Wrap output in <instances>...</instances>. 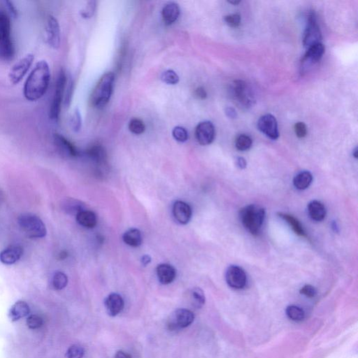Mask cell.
Returning <instances> with one entry per match:
<instances>
[{
	"label": "cell",
	"mask_w": 358,
	"mask_h": 358,
	"mask_svg": "<svg viewBox=\"0 0 358 358\" xmlns=\"http://www.w3.org/2000/svg\"><path fill=\"white\" fill-rule=\"evenodd\" d=\"M43 323H44V320L42 318L38 315H31L29 316L27 320V326L33 330L39 328L42 326Z\"/></svg>",
	"instance_id": "obj_39"
},
{
	"label": "cell",
	"mask_w": 358,
	"mask_h": 358,
	"mask_svg": "<svg viewBox=\"0 0 358 358\" xmlns=\"http://www.w3.org/2000/svg\"><path fill=\"white\" fill-rule=\"evenodd\" d=\"M67 82V78L65 72L63 70H61L59 72L57 81H56L54 98H53L52 103L50 108L49 116L54 121L57 122L60 117L62 99H63Z\"/></svg>",
	"instance_id": "obj_6"
},
{
	"label": "cell",
	"mask_w": 358,
	"mask_h": 358,
	"mask_svg": "<svg viewBox=\"0 0 358 358\" xmlns=\"http://www.w3.org/2000/svg\"><path fill=\"white\" fill-rule=\"evenodd\" d=\"M358 148H356V149H355L354 151H353V156L356 157V158H358Z\"/></svg>",
	"instance_id": "obj_52"
},
{
	"label": "cell",
	"mask_w": 358,
	"mask_h": 358,
	"mask_svg": "<svg viewBox=\"0 0 358 358\" xmlns=\"http://www.w3.org/2000/svg\"><path fill=\"white\" fill-rule=\"evenodd\" d=\"M322 35H321L320 27L317 23L316 14L314 12L310 13L308 19L307 26L305 30L303 44L305 47L309 48L313 45L321 43Z\"/></svg>",
	"instance_id": "obj_10"
},
{
	"label": "cell",
	"mask_w": 358,
	"mask_h": 358,
	"mask_svg": "<svg viewBox=\"0 0 358 358\" xmlns=\"http://www.w3.org/2000/svg\"><path fill=\"white\" fill-rule=\"evenodd\" d=\"M288 319L296 322H300L304 319L305 314L302 309L295 305H290L285 310Z\"/></svg>",
	"instance_id": "obj_30"
},
{
	"label": "cell",
	"mask_w": 358,
	"mask_h": 358,
	"mask_svg": "<svg viewBox=\"0 0 358 358\" xmlns=\"http://www.w3.org/2000/svg\"><path fill=\"white\" fill-rule=\"evenodd\" d=\"M310 217L315 221H321L325 218L326 208L323 204L319 201L310 202L308 206Z\"/></svg>",
	"instance_id": "obj_26"
},
{
	"label": "cell",
	"mask_w": 358,
	"mask_h": 358,
	"mask_svg": "<svg viewBox=\"0 0 358 358\" xmlns=\"http://www.w3.org/2000/svg\"><path fill=\"white\" fill-rule=\"evenodd\" d=\"M312 181V174L309 171H301L294 178L293 184L297 189L302 190L308 188Z\"/></svg>",
	"instance_id": "obj_28"
},
{
	"label": "cell",
	"mask_w": 358,
	"mask_h": 358,
	"mask_svg": "<svg viewBox=\"0 0 358 358\" xmlns=\"http://www.w3.org/2000/svg\"><path fill=\"white\" fill-rule=\"evenodd\" d=\"M151 262V258L149 255H146L141 258V263L143 265L147 266L148 264H150Z\"/></svg>",
	"instance_id": "obj_50"
},
{
	"label": "cell",
	"mask_w": 358,
	"mask_h": 358,
	"mask_svg": "<svg viewBox=\"0 0 358 358\" xmlns=\"http://www.w3.org/2000/svg\"><path fill=\"white\" fill-rule=\"evenodd\" d=\"M231 93L234 100L245 108H249L255 103L254 96L245 81L241 80L234 81Z\"/></svg>",
	"instance_id": "obj_7"
},
{
	"label": "cell",
	"mask_w": 358,
	"mask_h": 358,
	"mask_svg": "<svg viewBox=\"0 0 358 358\" xmlns=\"http://www.w3.org/2000/svg\"><path fill=\"white\" fill-rule=\"evenodd\" d=\"M115 358H132V356L124 351H119L115 353Z\"/></svg>",
	"instance_id": "obj_49"
},
{
	"label": "cell",
	"mask_w": 358,
	"mask_h": 358,
	"mask_svg": "<svg viewBox=\"0 0 358 358\" xmlns=\"http://www.w3.org/2000/svg\"><path fill=\"white\" fill-rule=\"evenodd\" d=\"M225 21L229 27H237L241 23V16L238 14H229L225 17Z\"/></svg>",
	"instance_id": "obj_42"
},
{
	"label": "cell",
	"mask_w": 358,
	"mask_h": 358,
	"mask_svg": "<svg viewBox=\"0 0 358 358\" xmlns=\"http://www.w3.org/2000/svg\"><path fill=\"white\" fill-rule=\"evenodd\" d=\"M123 240L127 245L136 248V247L140 246L142 244V234L139 229L132 228L125 232V234H123Z\"/></svg>",
	"instance_id": "obj_25"
},
{
	"label": "cell",
	"mask_w": 358,
	"mask_h": 358,
	"mask_svg": "<svg viewBox=\"0 0 358 358\" xmlns=\"http://www.w3.org/2000/svg\"><path fill=\"white\" fill-rule=\"evenodd\" d=\"M14 56L10 19L4 11L0 10V57L3 60H11Z\"/></svg>",
	"instance_id": "obj_4"
},
{
	"label": "cell",
	"mask_w": 358,
	"mask_h": 358,
	"mask_svg": "<svg viewBox=\"0 0 358 358\" xmlns=\"http://www.w3.org/2000/svg\"><path fill=\"white\" fill-rule=\"evenodd\" d=\"M54 141L56 147L63 155L67 157H75L78 156V152L76 148L65 136L60 134H54Z\"/></svg>",
	"instance_id": "obj_19"
},
{
	"label": "cell",
	"mask_w": 358,
	"mask_h": 358,
	"mask_svg": "<svg viewBox=\"0 0 358 358\" xmlns=\"http://www.w3.org/2000/svg\"><path fill=\"white\" fill-rule=\"evenodd\" d=\"M23 254V248L20 245H11L0 253V262L10 265L17 263Z\"/></svg>",
	"instance_id": "obj_17"
},
{
	"label": "cell",
	"mask_w": 358,
	"mask_h": 358,
	"mask_svg": "<svg viewBox=\"0 0 358 358\" xmlns=\"http://www.w3.org/2000/svg\"><path fill=\"white\" fill-rule=\"evenodd\" d=\"M157 277L159 282L163 285H168L175 280L176 277V269L169 264H160L157 266Z\"/></svg>",
	"instance_id": "obj_20"
},
{
	"label": "cell",
	"mask_w": 358,
	"mask_h": 358,
	"mask_svg": "<svg viewBox=\"0 0 358 358\" xmlns=\"http://www.w3.org/2000/svg\"><path fill=\"white\" fill-rule=\"evenodd\" d=\"M50 81L51 71L49 64L46 60L38 61L24 85V96L31 102L38 100L47 92Z\"/></svg>",
	"instance_id": "obj_1"
},
{
	"label": "cell",
	"mask_w": 358,
	"mask_h": 358,
	"mask_svg": "<svg viewBox=\"0 0 358 358\" xmlns=\"http://www.w3.org/2000/svg\"><path fill=\"white\" fill-rule=\"evenodd\" d=\"M34 60L35 56L27 54L13 66L9 74V80L12 84L17 85L20 83L33 65Z\"/></svg>",
	"instance_id": "obj_9"
},
{
	"label": "cell",
	"mask_w": 358,
	"mask_h": 358,
	"mask_svg": "<svg viewBox=\"0 0 358 358\" xmlns=\"http://www.w3.org/2000/svg\"><path fill=\"white\" fill-rule=\"evenodd\" d=\"M195 316L190 310L179 309L174 311L168 319V326L171 330L186 328L193 322Z\"/></svg>",
	"instance_id": "obj_8"
},
{
	"label": "cell",
	"mask_w": 358,
	"mask_h": 358,
	"mask_svg": "<svg viewBox=\"0 0 358 358\" xmlns=\"http://www.w3.org/2000/svg\"><path fill=\"white\" fill-rule=\"evenodd\" d=\"M252 144H253V141L251 138L246 134H240L237 136L235 141L236 148L237 150L241 151L248 150L252 147Z\"/></svg>",
	"instance_id": "obj_33"
},
{
	"label": "cell",
	"mask_w": 358,
	"mask_h": 358,
	"mask_svg": "<svg viewBox=\"0 0 358 358\" xmlns=\"http://www.w3.org/2000/svg\"><path fill=\"white\" fill-rule=\"evenodd\" d=\"M86 154L91 160L99 166H102L107 163V152L101 145L97 144L92 146L88 149Z\"/></svg>",
	"instance_id": "obj_22"
},
{
	"label": "cell",
	"mask_w": 358,
	"mask_h": 358,
	"mask_svg": "<svg viewBox=\"0 0 358 358\" xmlns=\"http://www.w3.org/2000/svg\"><path fill=\"white\" fill-rule=\"evenodd\" d=\"M324 53H325V46L322 43H318L308 48L307 51L301 62L302 70L319 62L322 58Z\"/></svg>",
	"instance_id": "obj_15"
},
{
	"label": "cell",
	"mask_w": 358,
	"mask_h": 358,
	"mask_svg": "<svg viewBox=\"0 0 358 358\" xmlns=\"http://www.w3.org/2000/svg\"><path fill=\"white\" fill-rule=\"evenodd\" d=\"M190 297L194 306L201 308L205 304V295L203 290L200 288H194L191 290Z\"/></svg>",
	"instance_id": "obj_32"
},
{
	"label": "cell",
	"mask_w": 358,
	"mask_h": 358,
	"mask_svg": "<svg viewBox=\"0 0 358 358\" xmlns=\"http://www.w3.org/2000/svg\"><path fill=\"white\" fill-rule=\"evenodd\" d=\"M172 135L176 141L186 142L188 139V132L184 128L181 126L175 127L172 131Z\"/></svg>",
	"instance_id": "obj_37"
},
{
	"label": "cell",
	"mask_w": 358,
	"mask_h": 358,
	"mask_svg": "<svg viewBox=\"0 0 358 358\" xmlns=\"http://www.w3.org/2000/svg\"><path fill=\"white\" fill-rule=\"evenodd\" d=\"M76 218L77 223L80 226L88 229H92L97 226V218L94 212L84 210L78 213Z\"/></svg>",
	"instance_id": "obj_23"
},
{
	"label": "cell",
	"mask_w": 358,
	"mask_h": 358,
	"mask_svg": "<svg viewBox=\"0 0 358 358\" xmlns=\"http://www.w3.org/2000/svg\"><path fill=\"white\" fill-rule=\"evenodd\" d=\"M130 131L134 134H141L144 132L146 130V126L144 122L139 118H133L130 121L129 125H128Z\"/></svg>",
	"instance_id": "obj_35"
},
{
	"label": "cell",
	"mask_w": 358,
	"mask_h": 358,
	"mask_svg": "<svg viewBox=\"0 0 358 358\" xmlns=\"http://www.w3.org/2000/svg\"><path fill=\"white\" fill-rule=\"evenodd\" d=\"M115 76L112 72H107L101 77L91 94V102L97 109L104 108L108 104L113 93Z\"/></svg>",
	"instance_id": "obj_2"
},
{
	"label": "cell",
	"mask_w": 358,
	"mask_h": 358,
	"mask_svg": "<svg viewBox=\"0 0 358 358\" xmlns=\"http://www.w3.org/2000/svg\"><path fill=\"white\" fill-rule=\"evenodd\" d=\"M96 9V1H91L88 3L87 6L81 11V15L84 19H91L94 14Z\"/></svg>",
	"instance_id": "obj_41"
},
{
	"label": "cell",
	"mask_w": 358,
	"mask_h": 358,
	"mask_svg": "<svg viewBox=\"0 0 358 358\" xmlns=\"http://www.w3.org/2000/svg\"><path fill=\"white\" fill-rule=\"evenodd\" d=\"M46 32L48 44L53 49H58L61 41L60 27L57 19L53 16L48 18Z\"/></svg>",
	"instance_id": "obj_12"
},
{
	"label": "cell",
	"mask_w": 358,
	"mask_h": 358,
	"mask_svg": "<svg viewBox=\"0 0 358 358\" xmlns=\"http://www.w3.org/2000/svg\"><path fill=\"white\" fill-rule=\"evenodd\" d=\"M300 292L301 295H304V296L309 298H314L316 294H317L316 289L311 285H304V287L301 288Z\"/></svg>",
	"instance_id": "obj_44"
},
{
	"label": "cell",
	"mask_w": 358,
	"mask_h": 358,
	"mask_svg": "<svg viewBox=\"0 0 358 358\" xmlns=\"http://www.w3.org/2000/svg\"><path fill=\"white\" fill-rule=\"evenodd\" d=\"M3 3H4L6 7L7 8L8 11H9L11 15L13 17H17L18 15V11L17 9H16L15 6L13 4L12 1H7V0H6V1H3Z\"/></svg>",
	"instance_id": "obj_45"
},
{
	"label": "cell",
	"mask_w": 358,
	"mask_h": 358,
	"mask_svg": "<svg viewBox=\"0 0 358 358\" xmlns=\"http://www.w3.org/2000/svg\"><path fill=\"white\" fill-rule=\"evenodd\" d=\"M68 283V278L65 273L57 271L53 277V285L56 290H62Z\"/></svg>",
	"instance_id": "obj_31"
},
{
	"label": "cell",
	"mask_w": 358,
	"mask_h": 358,
	"mask_svg": "<svg viewBox=\"0 0 358 358\" xmlns=\"http://www.w3.org/2000/svg\"><path fill=\"white\" fill-rule=\"evenodd\" d=\"M228 2L230 3V4H234V5H237V4H238L241 2V1H228Z\"/></svg>",
	"instance_id": "obj_53"
},
{
	"label": "cell",
	"mask_w": 358,
	"mask_h": 358,
	"mask_svg": "<svg viewBox=\"0 0 358 358\" xmlns=\"http://www.w3.org/2000/svg\"><path fill=\"white\" fill-rule=\"evenodd\" d=\"M30 313L28 304L25 301H19L11 307L9 317L12 321H17L25 317Z\"/></svg>",
	"instance_id": "obj_27"
},
{
	"label": "cell",
	"mask_w": 358,
	"mask_h": 358,
	"mask_svg": "<svg viewBox=\"0 0 358 358\" xmlns=\"http://www.w3.org/2000/svg\"><path fill=\"white\" fill-rule=\"evenodd\" d=\"M62 209L70 215H76L86 210L85 204L74 198H67L62 204Z\"/></svg>",
	"instance_id": "obj_24"
},
{
	"label": "cell",
	"mask_w": 358,
	"mask_h": 358,
	"mask_svg": "<svg viewBox=\"0 0 358 358\" xmlns=\"http://www.w3.org/2000/svg\"><path fill=\"white\" fill-rule=\"evenodd\" d=\"M226 282L231 288L240 290L245 288L247 277L245 271L238 266L232 265L228 268L226 275Z\"/></svg>",
	"instance_id": "obj_11"
},
{
	"label": "cell",
	"mask_w": 358,
	"mask_h": 358,
	"mask_svg": "<svg viewBox=\"0 0 358 358\" xmlns=\"http://www.w3.org/2000/svg\"><path fill=\"white\" fill-rule=\"evenodd\" d=\"M70 123L72 131L75 132H78L81 131L82 118L79 109H75V110L74 111L73 113L70 117Z\"/></svg>",
	"instance_id": "obj_34"
},
{
	"label": "cell",
	"mask_w": 358,
	"mask_h": 358,
	"mask_svg": "<svg viewBox=\"0 0 358 358\" xmlns=\"http://www.w3.org/2000/svg\"><path fill=\"white\" fill-rule=\"evenodd\" d=\"M84 349L78 345H73L67 351V358H82L84 356Z\"/></svg>",
	"instance_id": "obj_38"
},
{
	"label": "cell",
	"mask_w": 358,
	"mask_h": 358,
	"mask_svg": "<svg viewBox=\"0 0 358 358\" xmlns=\"http://www.w3.org/2000/svg\"><path fill=\"white\" fill-rule=\"evenodd\" d=\"M67 255H68V254H67V252L62 251V253H61L59 255V256H60V260H63L65 259V258H67Z\"/></svg>",
	"instance_id": "obj_51"
},
{
	"label": "cell",
	"mask_w": 358,
	"mask_h": 358,
	"mask_svg": "<svg viewBox=\"0 0 358 358\" xmlns=\"http://www.w3.org/2000/svg\"><path fill=\"white\" fill-rule=\"evenodd\" d=\"M226 113L228 118H232V119L237 118V116L236 111L233 108H231V107H228L226 109Z\"/></svg>",
	"instance_id": "obj_47"
},
{
	"label": "cell",
	"mask_w": 358,
	"mask_h": 358,
	"mask_svg": "<svg viewBox=\"0 0 358 358\" xmlns=\"http://www.w3.org/2000/svg\"><path fill=\"white\" fill-rule=\"evenodd\" d=\"M195 97L198 98V99H206L207 97V93L206 91H205V88L200 87L196 89V91H195Z\"/></svg>",
	"instance_id": "obj_46"
},
{
	"label": "cell",
	"mask_w": 358,
	"mask_h": 358,
	"mask_svg": "<svg viewBox=\"0 0 358 358\" xmlns=\"http://www.w3.org/2000/svg\"><path fill=\"white\" fill-rule=\"evenodd\" d=\"M161 80L169 85H176L179 83V76L173 70H167L161 75Z\"/></svg>",
	"instance_id": "obj_36"
},
{
	"label": "cell",
	"mask_w": 358,
	"mask_h": 358,
	"mask_svg": "<svg viewBox=\"0 0 358 358\" xmlns=\"http://www.w3.org/2000/svg\"><path fill=\"white\" fill-rule=\"evenodd\" d=\"M295 132L299 138H304L307 134L306 125L302 122H298L295 125Z\"/></svg>",
	"instance_id": "obj_43"
},
{
	"label": "cell",
	"mask_w": 358,
	"mask_h": 358,
	"mask_svg": "<svg viewBox=\"0 0 358 358\" xmlns=\"http://www.w3.org/2000/svg\"><path fill=\"white\" fill-rule=\"evenodd\" d=\"M216 131L214 125L210 121L199 123L195 130V137L202 146L209 145L215 139Z\"/></svg>",
	"instance_id": "obj_13"
},
{
	"label": "cell",
	"mask_w": 358,
	"mask_h": 358,
	"mask_svg": "<svg viewBox=\"0 0 358 358\" xmlns=\"http://www.w3.org/2000/svg\"><path fill=\"white\" fill-rule=\"evenodd\" d=\"M180 15V7L179 4L176 2H169L164 6L162 11L165 25H170L176 21Z\"/></svg>",
	"instance_id": "obj_21"
},
{
	"label": "cell",
	"mask_w": 358,
	"mask_h": 358,
	"mask_svg": "<svg viewBox=\"0 0 358 358\" xmlns=\"http://www.w3.org/2000/svg\"><path fill=\"white\" fill-rule=\"evenodd\" d=\"M279 215L280 217L285 220L291 226L292 229H293L295 234H298L299 236H301V237H304L306 235L304 228H303L301 223H300V221L296 218L294 217L292 215L287 214V213H281Z\"/></svg>",
	"instance_id": "obj_29"
},
{
	"label": "cell",
	"mask_w": 358,
	"mask_h": 358,
	"mask_svg": "<svg viewBox=\"0 0 358 358\" xmlns=\"http://www.w3.org/2000/svg\"><path fill=\"white\" fill-rule=\"evenodd\" d=\"M104 304L109 316H115L123 311L125 303L120 295L112 293L106 298Z\"/></svg>",
	"instance_id": "obj_18"
},
{
	"label": "cell",
	"mask_w": 358,
	"mask_h": 358,
	"mask_svg": "<svg viewBox=\"0 0 358 358\" xmlns=\"http://www.w3.org/2000/svg\"><path fill=\"white\" fill-rule=\"evenodd\" d=\"M65 88V93H64V97H65L64 104H65L66 107H69L71 102H72V94H73L74 91V83L71 78L69 81H67Z\"/></svg>",
	"instance_id": "obj_40"
},
{
	"label": "cell",
	"mask_w": 358,
	"mask_h": 358,
	"mask_svg": "<svg viewBox=\"0 0 358 358\" xmlns=\"http://www.w3.org/2000/svg\"><path fill=\"white\" fill-rule=\"evenodd\" d=\"M239 216L245 228L253 235H257L264 223L265 210L257 205H250L241 210Z\"/></svg>",
	"instance_id": "obj_3"
},
{
	"label": "cell",
	"mask_w": 358,
	"mask_h": 358,
	"mask_svg": "<svg viewBox=\"0 0 358 358\" xmlns=\"http://www.w3.org/2000/svg\"><path fill=\"white\" fill-rule=\"evenodd\" d=\"M22 230L30 238H43L46 235V228L41 218L32 213H23L18 218Z\"/></svg>",
	"instance_id": "obj_5"
},
{
	"label": "cell",
	"mask_w": 358,
	"mask_h": 358,
	"mask_svg": "<svg viewBox=\"0 0 358 358\" xmlns=\"http://www.w3.org/2000/svg\"><path fill=\"white\" fill-rule=\"evenodd\" d=\"M259 131L271 139H277L279 136L277 119L271 114L263 115L258 122Z\"/></svg>",
	"instance_id": "obj_14"
},
{
	"label": "cell",
	"mask_w": 358,
	"mask_h": 358,
	"mask_svg": "<svg viewBox=\"0 0 358 358\" xmlns=\"http://www.w3.org/2000/svg\"><path fill=\"white\" fill-rule=\"evenodd\" d=\"M237 166L239 168L242 169V170H244V169L246 168V161H245V159L243 158V157H238L237 160Z\"/></svg>",
	"instance_id": "obj_48"
},
{
	"label": "cell",
	"mask_w": 358,
	"mask_h": 358,
	"mask_svg": "<svg viewBox=\"0 0 358 358\" xmlns=\"http://www.w3.org/2000/svg\"><path fill=\"white\" fill-rule=\"evenodd\" d=\"M172 213L174 219L181 225L190 222L192 218V208L188 204L183 201H176L173 205Z\"/></svg>",
	"instance_id": "obj_16"
}]
</instances>
